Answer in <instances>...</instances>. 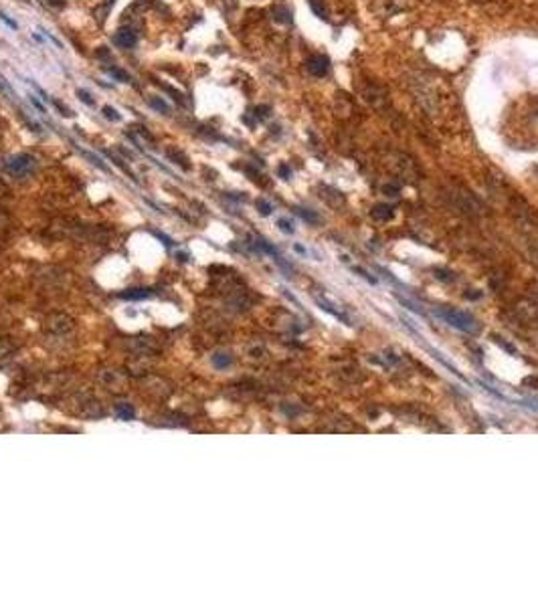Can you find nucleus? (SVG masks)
I'll list each match as a JSON object with an SVG mask.
<instances>
[{
    "mask_svg": "<svg viewBox=\"0 0 538 606\" xmlns=\"http://www.w3.org/2000/svg\"><path fill=\"white\" fill-rule=\"evenodd\" d=\"M358 89H360L362 99H364L371 107H375V109H384L386 105H389V93H386V89H384L382 85H378V83L366 81L364 85L358 87Z\"/></svg>",
    "mask_w": 538,
    "mask_h": 606,
    "instance_id": "nucleus-1",
    "label": "nucleus"
},
{
    "mask_svg": "<svg viewBox=\"0 0 538 606\" xmlns=\"http://www.w3.org/2000/svg\"><path fill=\"white\" fill-rule=\"evenodd\" d=\"M439 317H443L445 322L453 328H457L461 331H474L478 326H476V319L472 315H467L463 311H457V309H437L435 311Z\"/></svg>",
    "mask_w": 538,
    "mask_h": 606,
    "instance_id": "nucleus-2",
    "label": "nucleus"
},
{
    "mask_svg": "<svg viewBox=\"0 0 538 606\" xmlns=\"http://www.w3.org/2000/svg\"><path fill=\"white\" fill-rule=\"evenodd\" d=\"M32 166H35V158L28 156V154H16L12 156L8 162H6V170L12 174V176H27L28 170H32Z\"/></svg>",
    "mask_w": 538,
    "mask_h": 606,
    "instance_id": "nucleus-3",
    "label": "nucleus"
},
{
    "mask_svg": "<svg viewBox=\"0 0 538 606\" xmlns=\"http://www.w3.org/2000/svg\"><path fill=\"white\" fill-rule=\"evenodd\" d=\"M328 65H330V61H328V57H324V55H314V57L308 59V63H306L308 71H310L314 77H324V75L328 73Z\"/></svg>",
    "mask_w": 538,
    "mask_h": 606,
    "instance_id": "nucleus-4",
    "label": "nucleus"
},
{
    "mask_svg": "<svg viewBox=\"0 0 538 606\" xmlns=\"http://www.w3.org/2000/svg\"><path fill=\"white\" fill-rule=\"evenodd\" d=\"M113 43L117 47H122V49H132L134 45L138 43V37H136V32H134L132 28H120L113 35Z\"/></svg>",
    "mask_w": 538,
    "mask_h": 606,
    "instance_id": "nucleus-5",
    "label": "nucleus"
},
{
    "mask_svg": "<svg viewBox=\"0 0 538 606\" xmlns=\"http://www.w3.org/2000/svg\"><path fill=\"white\" fill-rule=\"evenodd\" d=\"M373 216L377 221H389V218H393V208L389 204H377L373 208Z\"/></svg>",
    "mask_w": 538,
    "mask_h": 606,
    "instance_id": "nucleus-6",
    "label": "nucleus"
},
{
    "mask_svg": "<svg viewBox=\"0 0 538 606\" xmlns=\"http://www.w3.org/2000/svg\"><path fill=\"white\" fill-rule=\"evenodd\" d=\"M213 366L218 368V370L229 368V366H231V356H229V354H223V352L215 354V356H213Z\"/></svg>",
    "mask_w": 538,
    "mask_h": 606,
    "instance_id": "nucleus-7",
    "label": "nucleus"
},
{
    "mask_svg": "<svg viewBox=\"0 0 538 606\" xmlns=\"http://www.w3.org/2000/svg\"><path fill=\"white\" fill-rule=\"evenodd\" d=\"M106 73L111 75L115 81H120V83H128L130 81V75L124 73L122 69H117V67H106Z\"/></svg>",
    "mask_w": 538,
    "mask_h": 606,
    "instance_id": "nucleus-8",
    "label": "nucleus"
},
{
    "mask_svg": "<svg viewBox=\"0 0 538 606\" xmlns=\"http://www.w3.org/2000/svg\"><path fill=\"white\" fill-rule=\"evenodd\" d=\"M148 103L152 105L156 111H162V113H170V105L166 103L164 99H160V97H150L148 99Z\"/></svg>",
    "mask_w": 538,
    "mask_h": 606,
    "instance_id": "nucleus-9",
    "label": "nucleus"
},
{
    "mask_svg": "<svg viewBox=\"0 0 538 606\" xmlns=\"http://www.w3.org/2000/svg\"><path fill=\"white\" fill-rule=\"evenodd\" d=\"M115 414L120 416L122 420H128V418L134 416V408L130 406V404H117V406H115Z\"/></svg>",
    "mask_w": 538,
    "mask_h": 606,
    "instance_id": "nucleus-10",
    "label": "nucleus"
},
{
    "mask_svg": "<svg viewBox=\"0 0 538 606\" xmlns=\"http://www.w3.org/2000/svg\"><path fill=\"white\" fill-rule=\"evenodd\" d=\"M150 295H152V293H150V289H132V291L124 293L122 297H126V299H146Z\"/></svg>",
    "mask_w": 538,
    "mask_h": 606,
    "instance_id": "nucleus-11",
    "label": "nucleus"
},
{
    "mask_svg": "<svg viewBox=\"0 0 538 606\" xmlns=\"http://www.w3.org/2000/svg\"><path fill=\"white\" fill-rule=\"evenodd\" d=\"M310 8L314 10L316 16H320V19H326V8L322 4V0H310Z\"/></svg>",
    "mask_w": 538,
    "mask_h": 606,
    "instance_id": "nucleus-12",
    "label": "nucleus"
},
{
    "mask_svg": "<svg viewBox=\"0 0 538 606\" xmlns=\"http://www.w3.org/2000/svg\"><path fill=\"white\" fill-rule=\"evenodd\" d=\"M296 212L304 218V221H308V223H320V216H318L316 212H310L306 208H296Z\"/></svg>",
    "mask_w": 538,
    "mask_h": 606,
    "instance_id": "nucleus-13",
    "label": "nucleus"
},
{
    "mask_svg": "<svg viewBox=\"0 0 538 606\" xmlns=\"http://www.w3.org/2000/svg\"><path fill=\"white\" fill-rule=\"evenodd\" d=\"M102 111H104V115L108 117V120H111V122H120V120H122V115L117 113V109H113V107H109V105H106Z\"/></svg>",
    "mask_w": 538,
    "mask_h": 606,
    "instance_id": "nucleus-14",
    "label": "nucleus"
},
{
    "mask_svg": "<svg viewBox=\"0 0 538 606\" xmlns=\"http://www.w3.org/2000/svg\"><path fill=\"white\" fill-rule=\"evenodd\" d=\"M77 97H79V99H81L85 105H89V107H93V105H95V101L91 99V95H89L85 89H77Z\"/></svg>",
    "mask_w": 538,
    "mask_h": 606,
    "instance_id": "nucleus-15",
    "label": "nucleus"
},
{
    "mask_svg": "<svg viewBox=\"0 0 538 606\" xmlns=\"http://www.w3.org/2000/svg\"><path fill=\"white\" fill-rule=\"evenodd\" d=\"M257 208H259V212L261 214H271V204H269L267 200H257Z\"/></svg>",
    "mask_w": 538,
    "mask_h": 606,
    "instance_id": "nucleus-16",
    "label": "nucleus"
},
{
    "mask_svg": "<svg viewBox=\"0 0 538 606\" xmlns=\"http://www.w3.org/2000/svg\"><path fill=\"white\" fill-rule=\"evenodd\" d=\"M277 227H279L283 232H294L292 223H290V221H285V218H279V221H277Z\"/></svg>",
    "mask_w": 538,
    "mask_h": 606,
    "instance_id": "nucleus-17",
    "label": "nucleus"
},
{
    "mask_svg": "<svg viewBox=\"0 0 538 606\" xmlns=\"http://www.w3.org/2000/svg\"><path fill=\"white\" fill-rule=\"evenodd\" d=\"M0 21H2V23H6V25H8L10 28H14V30L19 28V25H16L14 21H10V19H8V14H4V12H0Z\"/></svg>",
    "mask_w": 538,
    "mask_h": 606,
    "instance_id": "nucleus-18",
    "label": "nucleus"
},
{
    "mask_svg": "<svg viewBox=\"0 0 538 606\" xmlns=\"http://www.w3.org/2000/svg\"><path fill=\"white\" fill-rule=\"evenodd\" d=\"M30 103L35 105V107H37V109H39L41 113H47V111H45V107H43V103H41V101H39V99H37L35 95H30Z\"/></svg>",
    "mask_w": 538,
    "mask_h": 606,
    "instance_id": "nucleus-19",
    "label": "nucleus"
},
{
    "mask_svg": "<svg viewBox=\"0 0 538 606\" xmlns=\"http://www.w3.org/2000/svg\"><path fill=\"white\" fill-rule=\"evenodd\" d=\"M277 172H279V176H281V178H290V174H292V170H290L288 166H279V170H277Z\"/></svg>",
    "mask_w": 538,
    "mask_h": 606,
    "instance_id": "nucleus-20",
    "label": "nucleus"
},
{
    "mask_svg": "<svg viewBox=\"0 0 538 606\" xmlns=\"http://www.w3.org/2000/svg\"><path fill=\"white\" fill-rule=\"evenodd\" d=\"M267 107H257L255 109V115H257V120H263V117H267Z\"/></svg>",
    "mask_w": 538,
    "mask_h": 606,
    "instance_id": "nucleus-21",
    "label": "nucleus"
},
{
    "mask_svg": "<svg viewBox=\"0 0 538 606\" xmlns=\"http://www.w3.org/2000/svg\"><path fill=\"white\" fill-rule=\"evenodd\" d=\"M23 2H28V0H23Z\"/></svg>",
    "mask_w": 538,
    "mask_h": 606,
    "instance_id": "nucleus-22",
    "label": "nucleus"
}]
</instances>
